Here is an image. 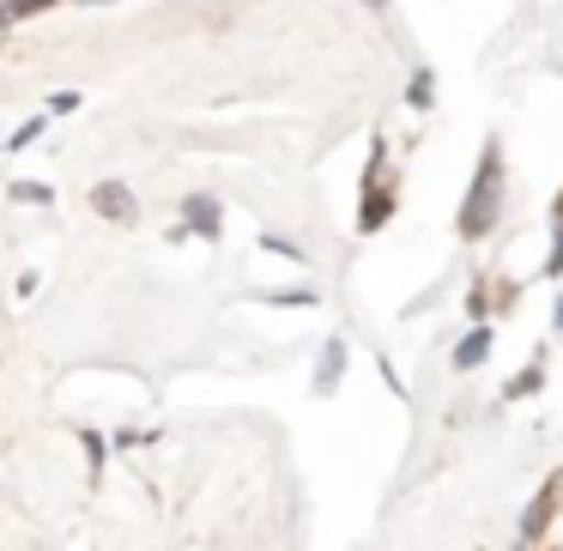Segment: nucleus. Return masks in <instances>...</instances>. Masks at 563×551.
<instances>
[{"mask_svg": "<svg viewBox=\"0 0 563 551\" xmlns=\"http://www.w3.org/2000/svg\"><path fill=\"white\" fill-rule=\"evenodd\" d=\"M503 200H509V176H503V140L485 134V146H478V170L473 183H466L461 195V212H454V231H461V243H485L490 231L503 224Z\"/></svg>", "mask_w": 563, "mask_h": 551, "instance_id": "nucleus-1", "label": "nucleus"}, {"mask_svg": "<svg viewBox=\"0 0 563 551\" xmlns=\"http://www.w3.org/2000/svg\"><path fill=\"white\" fill-rule=\"evenodd\" d=\"M394 212H400V176H394V164H388V140H376L369 158H364V207H357V231L376 236Z\"/></svg>", "mask_w": 563, "mask_h": 551, "instance_id": "nucleus-2", "label": "nucleus"}, {"mask_svg": "<svg viewBox=\"0 0 563 551\" xmlns=\"http://www.w3.org/2000/svg\"><path fill=\"white\" fill-rule=\"evenodd\" d=\"M558 509H563V473H551L545 485L533 491V503L521 509V521H515V546H521V551H533L539 539L551 533V521H558Z\"/></svg>", "mask_w": 563, "mask_h": 551, "instance_id": "nucleus-3", "label": "nucleus"}, {"mask_svg": "<svg viewBox=\"0 0 563 551\" xmlns=\"http://www.w3.org/2000/svg\"><path fill=\"white\" fill-rule=\"evenodd\" d=\"M183 231H195V236H207V243H212V236L224 231V207L212 195H188L183 200Z\"/></svg>", "mask_w": 563, "mask_h": 551, "instance_id": "nucleus-4", "label": "nucleus"}, {"mask_svg": "<svg viewBox=\"0 0 563 551\" xmlns=\"http://www.w3.org/2000/svg\"><path fill=\"white\" fill-rule=\"evenodd\" d=\"M490 345H497V333H490V321H473V328L461 333V345H454V357H449V364L466 376V370H478V364L490 357Z\"/></svg>", "mask_w": 563, "mask_h": 551, "instance_id": "nucleus-5", "label": "nucleus"}, {"mask_svg": "<svg viewBox=\"0 0 563 551\" xmlns=\"http://www.w3.org/2000/svg\"><path fill=\"white\" fill-rule=\"evenodd\" d=\"M91 207H98L103 219H115V224H134V212H140L128 183H98V188H91Z\"/></svg>", "mask_w": 563, "mask_h": 551, "instance_id": "nucleus-6", "label": "nucleus"}, {"mask_svg": "<svg viewBox=\"0 0 563 551\" xmlns=\"http://www.w3.org/2000/svg\"><path fill=\"white\" fill-rule=\"evenodd\" d=\"M345 340H321V357H316V394H333L340 388V376H345Z\"/></svg>", "mask_w": 563, "mask_h": 551, "instance_id": "nucleus-7", "label": "nucleus"}, {"mask_svg": "<svg viewBox=\"0 0 563 551\" xmlns=\"http://www.w3.org/2000/svg\"><path fill=\"white\" fill-rule=\"evenodd\" d=\"M406 103H412L418 115H424V110H437V74H430V67H418V74L406 79Z\"/></svg>", "mask_w": 563, "mask_h": 551, "instance_id": "nucleus-8", "label": "nucleus"}, {"mask_svg": "<svg viewBox=\"0 0 563 551\" xmlns=\"http://www.w3.org/2000/svg\"><path fill=\"white\" fill-rule=\"evenodd\" d=\"M539 388H545V357H533L521 376H509V388H503V394H509V400H533Z\"/></svg>", "mask_w": 563, "mask_h": 551, "instance_id": "nucleus-9", "label": "nucleus"}, {"mask_svg": "<svg viewBox=\"0 0 563 551\" xmlns=\"http://www.w3.org/2000/svg\"><path fill=\"white\" fill-rule=\"evenodd\" d=\"M563 273V188L558 200H551V255H545V279H558Z\"/></svg>", "mask_w": 563, "mask_h": 551, "instance_id": "nucleus-10", "label": "nucleus"}, {"mask_svg": "<svg viewBox=\"0 0 563 551\" xmlns=\"http://www.w3.org/2000/svg\"><path fill=\"white\" fill-rule=\"evenodd\" d=\"M7 195H13L19 200V207H49V188H43V183H13V188H7Z\"/></svg>", "mask_w": 563, "mask_h": 551, "instance_id": "nucleus-11", "label": "nucleus"}, {"mask_svg": "<svg viewBox=\"0 0 563 551\" xmlns=\"http://www.w3.org/2000/svg\"><path fill=\"white\" fill-rule=\"evenodd\" d=\"M267 304H279V309H309V304H321L309 285H297V291H267Z\"/></svg>", "mask_w": 563, "mask_h": 551, "instance_id": "nucleus-12", "label": "nucleus"}, {"mask_svg": "<svg viewBox=\"0 0 563 551\" xmlns=\"http://www.w3.org/2000/svg\"><path fill=\"white\" fill-rule=\"evenodd\" d=\"M43 7H55V0H7V7H0V25H7V19H31V13H43Z\"/></svg>", "mask_w": 563, "mask_h": 551, "instance_id": "nucleus-13", "label": "nucleus"}, {"mask_svg": "<svg viewBox=\"0 0 563 551\" xmlns=\"http://www.w3.org/2000/svg\"><path fill=\"white\" fill-rule=\"evenodd\" d=\"M261 249H267V255H285V261H303V249L285 243V236H261Z\"/></svg>", "mask_w": 563, "mask_h": 551, "instance_id": "nucleus-14", "label": "nucleus"}, {"mask_svg": "<svg viewBox=\"0 0 563 551\" xmlns=\"http://www.w3.org/2000/svg\"><path fill=\"white\" fill-rule=\"evenodd\" d=\"M37 134H43V115H31V122H19V134H13V152H19V146H37Z\"/></svg>", "mask_w": 563, "mask_h": 551, "instance_id": "nucleus-15", "label": "nucleus"}, {"mask_svg": "<svg viewBox=\"0 0 563 551\" xmlns=\"http://www.w3.org/2000/svg\"><path fill=\"white\" fill-rule=\"evenodd\" d=\"M79 103H86V98H79V91H55V98H49V115H74Z\"/></svg>", "mask_w": 563, "mask_h": 551, "instance_id": "nucleus-16", "label": "nucleus"}, {"mask_svg": "<svg viewBox=\"0 0 563 551\" xmlns=\"http://www.w3.org/2000/svg\"><path fill=\"white\" fill-rule=\"evenodd\" d=\"M86 454H91V466H103V454H110V442H103L98 430H91V437H86Z\"/></svg>", "mask_w": 563, "mask_h": 551, "instance_id": "nucleus-17", "label": "nucleus"}, {"mask_svg": "<svg viewBox=\"0 0 563 551\" xmlns=\"http://www.w3.org/2000/svg\"><path fill=\"white\" fill-rule=\"evenodd\" d=\"M466 309H473V316H485V309H490V291H485V285H473V297H466Z\"/></svg>", "mask_w": 563, "mask_h": 551, "instance_id": "nucleus-18", "label": "nucleus"}, {"mask_svg": "<svg viewBox=\"0 0 563 551\" xmlns=\"http://www.w3.org/2000/svg\"><path fill=\"white\" fill-rule=\"evenodd\" d=\"M551 328H558V340H563V291L551 297Z\"/></svg>", "mask_w": 563, "mask_h": 551, "instance_id": "nucleus-19", "label": "nucleus"}, {"mask_svg": "<svg viewBox=\"0 0 563 551\" xmlns=\"http://www.w3.org/2000/svg\"><path fill=\"white\" fill-rule=\"evenodd\" d=\"M0 152H7V146H0Z\"/></svg>", "mask_w": 563, "mask_h": 551, "instance_id": "nucleus-20", "label": "nucleus"}]
</instances>
